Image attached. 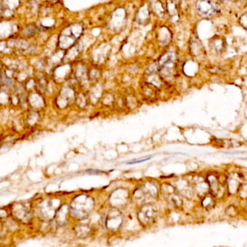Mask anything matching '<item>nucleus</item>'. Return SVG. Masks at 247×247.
Returning <instances> with one entry per match:
<instances>
[{
	"label": "nucleus",
	"mask_w": 247,
	"mask_h": 247,
	"mask_svg": "<svg viewBox=\"0 0 247 247\" xmlns=\"http://www.w3.org/2000/svg\"><path fill=\"white\" fill-rule=\"evenodd\" d=\"M223 1H225V0H223Z\"/></svg>",
	"instance_id": "4"
},
{
	"label": "nucleus",
	"mask_w": 247,
	"mask_h": 247,
	"mask_svg": "<svg viewBox=\"0 0 247 247\" xmlns=\"http://www.w3.org/2000/svg\"><path fill=\"white\" fill-rule=\"evenodd\" d=\"M196 8L201 15L206 17L213 16L217 12L216 4L211 0H199Z\"/></svg>",
	"instance_id": "1"
},
{
	"label": "nucleus",
	"mask_w": 247,
	"mask_h": 247,
	"mask_svg": "<svg viewBox=\"0 0 247 247\" xmlns=\"http://www.w3.org/2000/svg\"><path fill=\"white\" fill-rule=\"evenodd\" d=\"M152 156H150L149 158H145V159H142V160H133V161H131V162L128 163V164H135V163H142V162H145L146 160H148L150 159V158H151Z\"/></svg>",
	"instance_id": "3"
},
{
	"label": "nucleus",
	"mask_w": 247,
	"mask_h": 247,
	"mask_svg": "<svg viewBox=\"0 0 247 247\" xmlns=\"http://www.w3.org/2000/svg\"><path fill=\"white\" fill-rule=\"evenodd\" d=\"M207 182L209 185L211 192L214 194V195L217 196L220 192V183L219 181L218 177L213 174H210L207 176Z\"/></svg>",
	"instance_id": "2"
}]
</instances>
